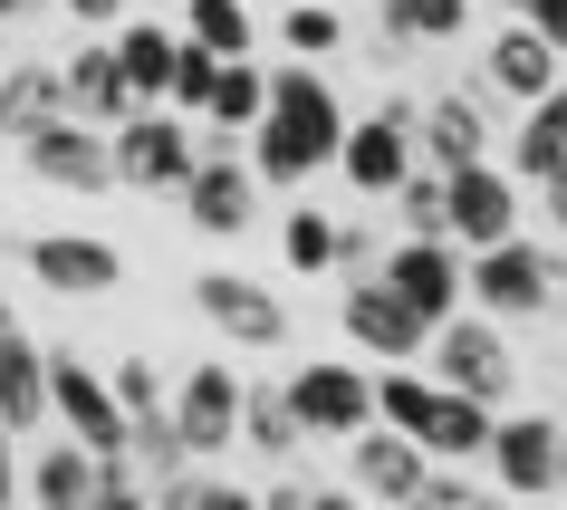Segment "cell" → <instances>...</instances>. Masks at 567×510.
Returning a JSON list of instances; mask_svg holds the SVG:
<instances>
[{"label": "cell", "mask_w": 567, "mask_h": 510, "mask_svg": "<svg viewBox=\"0 0 567 510\" xmlns=\"http://www.w3.org/2000/svg\"><path fill=\"white\" fill-rule=\"evenodd\" d=\"M337 328L357 337L365 357H423V337H433V328H423V318H414L404 299H394V289H385L375 271H357V279H347V299H337Z\"/></svg>", "instance_id": "obj_16"}, {"label": "cell", "mask_w": 567, "mask_h": 510, "mask_svg": "<svg viewBox=\"0 0 567 510\" xmlns=\"http://www.w3.org/2000/svg\"><path fill=\"white\" fill-rule=\"evenodd\" d=\"M174 434H183V452L193 462H212V452H240V366L231 357H203L193 376L174 386Z\"/></svg>", "instance_id": "obj_6"}, {"label": "cell", "mask_w": 567, "mask_h": 510, "mask_svg": "<svg viewBox=\"0 0 567 510\" xmlns=\"http://www.w3.org/2000/svg\"><path fill=\"white\" fill-rule=\"evenodd\" d=\"M106 386H116L125 415H154V405H164V376H154L145 357H116V366H106Z\"/></svg>", "instance_id": "obj_34"}, {"label": "cell", "mask_w": 567, "mask_h": 510, "mask_svg": "<svg viewBox=\"0 0 567 510\" xmlns=\"http://www.w3.org/2000/svg\"><path fill=\"white\" fill-rule=\"evenodd\" d=\"M538 193H548V222H558V232H567V154H558V164H548V174H538Z\"/></svg>", "instance_id": "obj_37"}, {"label": "cell", "mask_w": 567, "mask_h": 510, "mask_svg": "<svg viewBox=\"0 0 567 510\" xmlns=\"http://www.w3.org/2000/svg\"><path fill=\"white\" fill-rule=\"evenodd\" d=\"M491 10H519V0H491Z\"/></svg>", "instance_id": "obj_39"}, {"label": "cell", "mask_w": 567, "mask_h": 510, "mask_svg": "<svg viewBox=\"0 0 567 510\" xmlns=\"http://www.w3.org/2000/svg\"><path fill=\"white\" fill-rule=\"evenodd\" d=\"M193 116H174V106H135V116L106 125V164H116V183H135V193H174L183 174H193Z\"/></svg>", "instance_id": "obj_4"}, {"label": "cell", "mask_w": 567, "mask_h": 510, "mask_svg": "<svg viewBox=\"0 0 567 510\" xmlns=\"http://www.w3.org/2000/svg\"><path fill=\"white\" fill-rule=\"evenodd\" d=\"M59 88H68V116H87V125H116V116H135V88H125L116 49H78V59L59 68Z\"/></svg>", "instance_id": "obj_21"}, {"label": "cell", "mask_w": 567, "mask_h": 510, "mask_svg": "<svg viewBox=\"0 0 567 510\" xmlns=\"http://www.w3.org/2000/svg\"><path fill=\"white\" fill-rule=\"evenodd\" d=\"M558 154H567V88H538V96H529V116H519V135H509V174L538 183Z\"/></svg>", "instance_id": "obj_24"}, {"label": "cell", "mask_w": 567, "mask_h": 510, "mask_svg": "<svg viewBox=\"0 0 567 510\" xmlns=\"http://www.w3.org/2000/svg\"><path fill=\"white\" fill-rule=\"evenodd\" d=\"M337 135H347V106H337V88L318 78V59L269 68V106L250 116V174L279 183V193H299L308 174L337 164Z\"/></svg>", "instance_id": "obj_1"}, {"label": "cell", "mask_w": 567, "mask_h": 510, "mask_svg": "<svg viewBox=\"0 0 567 510\" xmlns=\"http://www.w3.org/2000/svg\"><path fill=\"white\" fill-rule=\"evenodd\" d=\"M558 59H567V49H548V39H538L529 20H519V30H501V39H491V88H509L519 106H529L538 88H558Z\"/></svg>", "instance_id": "obj_23"}, {"label": "cell", "mask_w": 567, "mask_h": 510, "mask_svg": "<svg viewBox=\"0 0 567 510\" xmlns=\"http://www.w3.org/2000/svg\"><path fill=\"white\" fill-rule=\"evenodd\" d=\"M20 164H30L39 183H68V193L116 183V164H106V125H87V116H49L39 135H20Z\"/></svg>", "instance_id": "obj_15"}, {"label": "cell", "mask_w": 567, "mask_h": 510, "mask_svg": "<svg viewBox=\"0 0 567 510\" xmlns=\"http://www.w3.org/2000/svg\"><path fill=\"white\" fill-rule=\"evenodd\" d=\"M491 424H501V405H481V395H462V386H443V376H433V405H423L414 443L433 452V462H481Z\"/></svg>", "instance_id": "obj_19"}, {"label": "cell", "mask_w": 567, "mask_h": 510, "mask_svg": "<svg viewBox=\"0 0 567 510\" xmlns=\"http://www.w3.org/2000/svg\"><path fill=\"white\" fill-rule=\"evenodd\" d=\"M558 279H567V271L538 251V241H519V232L462 251V299H472L481 318H538V308L558 299Z\"/></svg>", "instance_id": "obj_2"}, {"label": "cell", "mask_w": 567, "mask_h": 510, "mask_svg": "<svg viewBox=\"0 0 567 510\" xmlns=\"http://www.w3.org/2000/svg\"><path fill=\"white\" fill-rule=\"evenodd\" d=\"M49 424H68L87 452H125V405L106 386V366L68 357V347H49Z\"/></svg>", "instance_id": "obj_10"}, {"label": "cell", "mask_w": 567, "mask_h": 510, "mask_svg": "<svg viewBox=\"0 0 567 510\" xmlns=\"http://www.w3.org/2000/svg\"><path fill=\"white\" fill-rule=\"evenodd\" d=\"M260 106H269V68L221 59V68H212V88H203V116H193V125H221V135H240Z\"/></svg>", "instance_id": "obj_26"}, {"label": "cell", "mask_w": 567, "mask_h": 510, "mask_svg": "<svg viewBox=\"0 0 567 510\" xmlns=\"http://www.w3.org/2000/svg\"><path fill=\"white\" fill-rule=\"evenodd\" d=\"M337 174L385 203L394 183L414 174V106H404V96H385L375 116H347V135H337Z\"/></svg>", "instance_id": "obj_7"}, {"label": "cell", "mask_w": 567, "mask_h": 510, "mask_svg": "<svg viewBox=\"0 0 567 510\" xmlns=\"http://www.w3.org/2000/svg\"><path fill=\"white\" fill-rule=\"evenodd\" d=\"M193 308H203L231 347H279V337H289L279 289H260V279H240V271H203V279H193Z\"/></svg>", "instance_id": "obj_14"}, {"label": "cell", "mask_w": 567, "mask_h": 510, "mask_svg": "<svg viewBox=\"0 0 567 510\" xmlns=\"http://www.w3.org/2000/svg\"><path fill=\"white\" fill-rule=\"evenodd\" d=\"M20 491H30L39 510H87V501H96V452L68 434V443H49L30 472H20Z\"/></svg>", "instance_id": "obj_22"}, {"label": "cell", "mask_w": 567, "mask_h": 510, "mask_svg": "<svg viewBox=\"0 0 567 510\" xmlns=\"http://www.w3.org/2000/svg\"><path fill=\"white\" fill-rule=\"evenodd\" d=\"M20 271L39 279V289H59V299H106L125 279V251L96 232H30L20 241Z\"/></svg>", "instance_id": "obj_11"}, {"label": "cell", "mask_w": 567, "mask_h": 510, "mask_svg": "<svg viewBox=\"0 0 567 510\" xmlns=\"http://www.w3.org/2000/svg\"><path fill=\"white\" fill-rule=\"evenodd\" d=\"M472 0H385V39H452Z\"/></svg>", "instance_id": "obj_31"}, {"label": "cell", "mask_w": 567, "mask_h": 510, "mask_svg": "<svg viewBox=\"0 0 567 510\" xmlns=\"http://www.w3.org/2000/svg\"><path fill=\"white\" fill-rule=\"evenodd\" d=\"M519 10H529V30L548 39V49H567V0H519Z\"/></svg>", "instance_id": "obj_35"}, {"label": "cell", "mask_w": 567, "mask_h": 510, "mask_svg": "<svg viewBox=\"0 0 567 510\" xmlns=\"http://www.w3.org/2000/svg\"><path fill=\"white\" fill-rule=\"evenodd\" d=\"M481 462H491V481L501 491H519V501H548L567 472V434L548 415H501L491 424V443H481Z\"/></svg>", "instance_id": "obj_12"}, {"label": "cell", "mask_w": 567, "mask_h": 510, "mask_svg": "<svg viewBox=\"0 0 567 510\" xmlns=\"http://www.w3.org/2000/svg\"><path fill=\"white\" fill-rule=\"evenodd\" d=\"M183 39H203L212 59H250L260 20H250V0H183Z\"/></svg>", "instance_id": "obj_28"}, {"label": "cell", "mask_w": 567, "mask_h": 510, "mask_svg": "<svg viewBox=\"0 0 567 510\" xmlns=\"http://www.w3.org/2000/svg\"><path fill=\"white\" fill-rule=\"evenodd\" d=\"M423 357H433V376H443V386L481 395V405H501V395H509V376H519V357H509L501 318H481L472 299L452 308V318H433V337H423Z\"/></svg>", "instance_id": "obj_3"}, {"label": "cell", "mask_w": 567, "mask_h": 510, "mask_svg": "<svg viewBox=\"0 0 567 510\" xmlns=\"http://www.w3.org/2000/svg\"><path fill=\"white\" fill-rule=\"evenodd\" d=\"M49 116H68V88H59V68H10V78H0V135L20 145V135H39Z\"/></svg>", "instance_id": "obj_25"}, {"label": "cell", "mask_w": 567, "mask_h": 510, "mask_svg": "<svg viewBox=\"0 0 567 510\" xmlns=\"http://www.w3.org/2000/svg\"><path fill=\"white\" fill-rule=\"evenodd\" d=\"M289 415H299V434L308 443H347L357 424H375V376H357L347 357H318V366H299L289 376Z\"/></svg>", "instance_id": "obj_5"}, {"label": "cell", "mask_w": 567, "mask_h": 510, "mask_svg": "<svg viewBox=\"0 0 567 510\" xmlns=\"http://www.w3.org/2000/svg\"><path fill=\"white\" fill-rule=\"evenodd\" d=\"M20 491V472H10V424H0V501Z\"/></svg>", "instance_id": "obj_38"}, {"label": "cell", "mask_w": 567, "mask_h": 510, "mask_svg": "<svg viewBox=\"0 0 567 510\" xmlns=\"http://www.w3.org/2000/svg\"><path fill=\"white\" fill-rule=\"evenodd\" d=\"M347 472H357L365 501H423L433 452H423L414 434H375V424H357V434H347Z\"/></svg>", "instance_id": "obj_17"}, {"label": "cell", "mask_w": 567, "mask_h": 510, "mask_svg": "<svg viewBox=\"0 0 567 510\" xmlns=\"http://www.w3.org/2000/svg\"><path fill=\"white\" fill-rule=\"evenodd\" d=\"M212 68H221V59H212L203 39H183V30H174V68H164V106H174V116H203Z\"/></svg>", "instance_id": "obj_30"}, {"label": "cell", "mask_w": 567, "mask_h": 510, "mask_svg": "<svg viewBox=\"0 0 567 510\" xmlns=\"http://www.w3.org/2000/svg\"><path fill=\"white\" fill-rule=\"evenodd\" d=\"M174 193H183V212H193V232H212V241H240V232H250V212H260V174H250L231 145L193 154V174H183Z\"/></svg>", "instance_id": "obj_13"}, {"label": "cell", "mask_w": 567, "mask_h": 510, "mask_svg": "<svg viewBox=\"0 0 567 510\" xmlns=\"http://www.w3.org/2000/svg\"><path fill=\"white\" fill-rule=\"evenodd\" d=\"M519 232V174L509 164H452L443 174V241H462V251H481V241Z\"/></svg>", "instance_id": "obj_9"}, {"label": "cell", "mask_w": 567, "mask_h": 510, "mask_svg": "<svg viewBox=\"0 0 567 510\" xmlns=\"http://www.w3.org/2000/svg\"><path fill=\"white\" fill-rule=\"evenodd\" d=\"M385 203H394V222H404V232H443V174H433L423 154H414V174L394 183Z\"/></svg>", "instance_id": "obj_33"}, {"label": "cell", "mask_w": 567, "mask_h": 510, "mask_svg": "<svg viewBox=\"0 0 567 510\" xmlns=\"http://www.w3.org/2000/svg\"><path fill=\"white\" fill-rule=\"evenodd\" d=\"M279 261H289V271L299 279H318V271H337V222L318 203H299L289 212V222H279Z\"/></svg>", "instance_id": "obj_29"}, {"label": "cell", "mask_w": 567, "mask_h": 510, "mask_svg": "<svg viewBox=\"0 0 567 510\" xmlns=\"http://www.w3.org/2000/svg\"><path fill=\"white\" fill-rule=\"evenodd\" d=\"M414 154L433 164V174H452V164H481V154H491V125H481V106H472V96L414 106Z\"/></svg>", "instance_id": "obj_20"}, {"label": "cell", "mask_w": 567, "mask_h": 510, "mask_svg": "<svg viewBox=\"0 0 567 510\" xmlns=\"http://www.w3.org/2000/svg\"><path fill=\"white\" fill-rule=\"evenodd\" d=\"M59 10L78 20V30H116V20H125V0H59Z\"/></svg>", "instance_id": "obj_36"}, {"label": "cell", "mask_w": 567, "mask_h": 510, "mask_svg": "<svg viewBox=\"0 0 567 510\" xmlns=\"http://www.w3.org/2000/svg\"><path fill=\"white\" fill-rule=\"evenodd\" d=\"M279 49H299V59H328V49H347V20H337L328 0H299V10L279 20Z\"/></svg>", "instance_id": "obj_32"}, {"label": "cell", "mask_w": 567, "mask_h": 510, "mask_svg": "<svg viewBox=\"0 0 567 510\" xmlns=\"http://www.w3.org/2000/svg\"><path fill=\"white\" fill-rule=\"evenodd\" d=\"M240 443L260 452V462H289V452L308 443V434H299V415H289V395H279V386H250V376H240Z\"/></svg>", "instance_id": "obj_27"}, {"label": "cell", "mask_w": 567, "mask_h": 510, "mask_svg": "<svg viewBox=\"0 0 567 510\" xmlns=\"http://www.w3.org/2000/svg\"><path fill=\"white\" fill-rule=\"evenodd\" d=\"M0 424L10 434H39L49 424V347L20 318H0Z\"/></svg>", "instance_id": "obj_18"}, {"label": "cell", "mask_w": 567, "mask_h": 510, "mask_svg": "<svg viewBox=\"0 0 567 510\" xmlns=\"http://www.w3.org/2000/svg\"><path fill=\"white\" fill-rule=\"evenodd\" d=\"M375 279H385L394 299H404L423 328H433V318H452V308H462V241H443V232H404L385 261H375Z\"/></svg>", "instance_id": "obj_8"}]
</instances>
